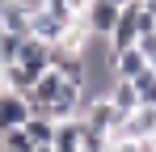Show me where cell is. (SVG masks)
Masks as SVG:
<instances>
[{
	"instance_id": "cell-1",
	"label": "cell",
	"mask_w": 156,
	"mask_h": 152,
	"mask_svg": "<svg viewBox=\"0 0 156 152\" xmlns=\"http://www.w3.org/2000/svg\"><path fill=\"white\" fill-rule=\"evenodd\" d=\"M63 89H68V80H63V72H55V68H47V72L34 80V89H30L26 97H30V106H34V114H47L55 101L63 97Z\"/></svg>"
},
{
	"instance_id": "cell-2",
	"label": "cell",
	"mask_w": 156,
	"mask_h": 152,
	"mask_svg": "<svg viewBox=\"0 0 156 152\" xmlns=\"http://www.w3.org/2000/svg\"><path fill=\"white\" fill-rule=\"evenodd\" d=\"M80 118L93 123V127H101V131H110V135H118V127H122L127 114L105 97V93H97V97H84V114H80Z\"/></svg>"
},
{
	"instance_id": "cell-3",
	"label": "cell",
	"mask_w": 156,
	"mask_h": 152,
	"mask_svg": "<svg viewBox=\"0 0 156 152\" xmlns=\"http://www.w3.org/2000/svg\"><path fill=\"white\" fill-rule=\"evenodd\" d=\"M30 114H34V106H30L26 93H13V89H4V93H0V135H4V131H13V127H26Z\"/></svg>"
},
{
	"instance_id": "cell-4",
	"label": "cell",
	"mask_w": 156,
	"mask_h": 152,
	"mask_svg": "<svg viewBox=\"0 0 156 152\" xmlns=\"http://www.w3.org/2000/svg\"><path fill=\"white\" fill-rule=\"evenodd\" d=\"M122 9H127V4H114V0H89V9H84V21H89V30H93V34L110 38V30L118 25Z\"/></svg>"
},
{
	"instance_id": "cell-5",
	"label": "cell",
	"mask_w": 156,
	"mask_h": 152,
	"mask_svg": "<svg viewBox=\"0 0 156 152\" xmlns=\"http://www.w3.org/2000/svg\"><path fill=\"white\" fill-rule=\"evenodd\" d=\"M34 9H38V0H0V30H17V34H30Z\"/></svg>"
},
{
	"instance_id": "cell-6",
	"label": "cell",
	"mask_w": 156,
	"mask_h": 152,
	"mask_svg": "<svg viewBox=\"0 0 156 152\" xmlns=\"http://www.w3.org/2000/svg\"><path fill=\"white\" fill-rule=\"evenodd\" d=\"M63 30H68V21H63V17H55L51 9H42V4H38V9H34V21H30V34H34V38H42V42H63Z\"/></svg>"
},
{
	"instance_id": "cell-7",
	"label": "cell",
	"mask_w": 156,
	"mask_h": 152,
	"mask_svg": "<svg viewBox=\"0 0 156 152\" xmlns=\"http://www.w3.org/2000/svg\"><path fill=\"white\" fill-rule=\"evenodd\" d=\"M156 131V106H139V110H131L122 127H118V135H127V139H148Z\"/></svg>"
},
{
	"instance_id": "cell-8",
	"label": "cell",
	"mask_w": 156,
	"mask_h": 152,
	"mask_svg": "<svg viewBox=\"0 0 156 152\" xmlns=\"http://www.w3.org/2000/svg\"><path fill=\"white\" fill-rule=\"evenodd\" d=\"M17 63H26L34 76H42L47 68H51V42H42V38H34V34H30L26 47H21V59H17Z\"/></svg>"
},
{
	"instance_id": "cell-9",
	"label": "cell",
	"mask_w": 156,
	"mask_h": 152,
	"mask_svg": "<svg viewBox=\"0 0 156 152\" xmlns=\"http://www.w3.org/2000/svg\"><path fill=\"white\" fill-rule=\"evenodd\" d=\"M144 68H148V59H144L139 42L127 47V51H114V80H135Z\"/></svg>"
},
{
	"instance_id": "cell-10",
	"label": "cell",
	"mask_w": 156,
	"mask_h": 152,
	"mask_svg": "<svg viewBox=\"0 0 156 152\" xmlns=\"http://www.w3.org/2000/svg\"><path fill=\"white\" fill-rule=\"evenodd\" d=\"M110 148H114V135L80 118V152H110Z\"/></svg>"
},
{
	"instance_id": "cell-11",
	"label": "cell",
	"mask_w": 156,
	"mask_h": 152,
	"mask_svg": "<svg viewBox=\"0 0 156 152\" xmlns=\"http://www.w3.org/2000/svg\"><path fill=\"white\" fill-rule=\"evenodd\" d=\"M105 97L114 101V106H118L122 114H131V110H139V89H135V80H114Z\"/></svg>"
},
{
	"instance_id": "cell-12",
	"label": "cell",
	"mask_w": 156,
	"mask_h": 152,
	"mask_svg": "<svg viewBox=\"0 0 156 152\" xmlns=\"http://www.w3.org/2000/svg\"><path fill=\"white\" fill-rule=\"evenodd\" d=\"M30 34H17V30H0V68L17 63L21 59V47H26Z\"/></svg>"
},
{
	"instance_id": "cell-13",
	"label": "cell",
	"mask_w": 156,
	"mask_h": 152,
	"mask_svg": "<svg viewBox=\"0 0 156 152\" xmlns=\"http://www.w3.org/2000/svg\"><path fill=\"white\" fill-rule=\"evenodd\" d=\"M0 72H4V85H9L13 93H30V89H34V80H38L26 63H9V68H0Z\"/></svg>"
},
{
	"instance_id": "cell-14",
	"label": "cell",
	"mask_w": 156,
	"mask_h": 152,
	"mask_svg": "<svg viewBox=\"0 0 156 152\" xmlns=\"http://www.w3.org/2000/svg\"><path fill=\"white\" fill-rule=\"evenodd\" d=\"M26 131L34 135V144H55L59 123H55V118H47V114H30V118H26Z\"/></svg>"
},
{
	"instance_id": "cell-15",
	"label": "cell",
	"mask_w": 156,
	"mask_h": 152,
	"mask_svg": "<svg viewBox=\"0 0 156 152\" xmlns=\"http://www.w3.org/2000/svg\"><path fill=\"white\" fill-rule=\"evenodd\" d=\"M0 148H9V152H34L38 144H34V135H30L26 127H13V131L0 135Z\"/></svg>"
},
{
	"instance_id": "cell-16",
	"label": "cell",
	"mask_w": 156,
	"mask_h": 152,
	"mask_svg": "<svg viewBox=\"0 0 156 152\" xmlns=\"http://www.w3.org/2000/svg\"><path fill=\"white\" fill-rule=\"evenodd\" d=\"M135 89H139V106H156V68H144L135 76Z\"/></svg>"
},
{
	"instance_id": "cell-17",
	"label": "cell",
	"mask_w": 156,
	"mask_h": 152,
	"mask_svg": "<svg viewBox=\"0 0 156 152\" xmlns=\"http://www.w3.org/2000/svg\"><path fill=\"white\" fill-rule=\"evenodd\" d=\"M38 4H42V9H51L55 17H63V21H72V17H76V13H72V4H68V0H38Z\"/></svg>"
},
{
	"instance_id": "cell-18",
	"label": "cell",
	"mask_w": 156,
	"mask_h": 152,
	"mask_svg": "<svg viewBox=\"0 0 156 152\" xmlns=\"http://www.w3.org/2000/svg\"><path fill=\"white\" fill-rule=\"evenodd\" d=\"M110 152H148L144 148V139H127V135H114V148Z\"/></svg>"
},
{
	"instance_id": "cell-19",
	"label": "cell",
	"mask_w": 156,
	"mask_h": 152,
	"mask_svg": "<svg viewBox=\"0 0 156 152\" xmlns=\"http://www.w3.org/2000/svg\"><path fill=\"white\" fill-rule=\"evenodd\" d=\"M68 4H72V13H76V17H84V9H89V0H68Z\"/></svg>"
},
{
	"instance_id": "cell-20",
	"label": "cell",
	"mask_w": 156,
	"mask_h": 152,
	"mask_svg": "<svg viewBox=\"0 0 156 152\" xmlns=\"http://www.w3.org/2000/svg\"><path fill=\"white\" fill-rule=\"evenodd\" d=\"M139 4H144V9H148V13L156 17V0H139Z\"/></svg>"
},
{
	"instance_id": "cell-21",
	"label": "cell",
	"mask_w": 156,
	"mask_h": 152,
	"mask_svg": "<svg viewBox=\"0 0 156 152\" xmlns=\"http://www.w3.org/2000/svg\"><path fill=\"white\" fill-rule=\"evenodd\" d=\"M34 152H55V144H38V148H34Z\"/></svg>"
},
{
	"instance_id": "cell-22",
	"label": "cell",
	"mask_w": 156,
	"mask_h": 152,
	"mask_svg": "<svg viewBox=\"0 0 156 152\" xmlns=\"http://www.w3.org/2000/svg\"><path fill=\"white\" fill-rule=\"evenodd\" d=\"M148 68H156V51H152V55H148Z\"/></svg>"
},
{
	"instance_id": "cell-23",
	"label": "cell",
	"mask_w": 156,
	"mask_h": 152,
	"mask_svg": "<svg viewBox=\"0 0 156 152\" xmlns=\"http://www.w3.org/2000/svg\"><path fill=\"white\" fill-rule=\"evenodd\" d=\"M0 152H9V148H0Z\"/></svg>"
}]
</instances>
